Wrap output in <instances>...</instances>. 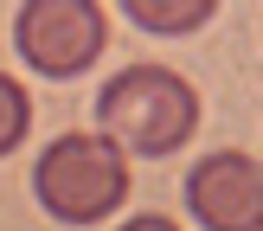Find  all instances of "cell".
I'll use <instances>...</instances> for the list:
<instances>
[{"instance_id": "obj_1", "label": "cell", "mask_w": 263, "mask_h": 231, "mask_svg": "<svg viewBox=\"0 0 263 231\" xmlns=\"http://www.w3.org/2000/svg\"><path fill=\"white\" fill-rule=\"evenodd\" d=\"M97 122L122 154H174L199 128V90L167 64H122L97 97Z\"/></svg>"}, {"instance_id": "obj_2", "label": "cell", "mask_w": 263, "mask_h": 231, "mask_svg": "<svg viewBox=\"0 0 263 231\" xmlns=\"http://www.w3.org/2000/svg\"><path fill=\"white\" fill-rule=\"evenodd\" d=\"M32 192L64 225H97V218L122 212V199H128V154L97 128H71L39 154Z\"/></svg>"}, {"instance_id": "obj_3", "label": "cell", "mask_w": 263, "mask_h": 231, "mask_svg": "<svg viewBox=\"0 0 263 231\" xmlns=\"http://www.w3.org/2000/svg\"><path fill=\"white\" fill-rule=\"evenodd\" d=\"M13 45L39 77H77L103 58L109 20L97 0H26L13 13Z\"/></svg>"}, {"instance_id": "obj_4", "label": "cell", "mask_w": 263, "mask_h": 231, "mask_svg": "<svg viewBox=\"0 0 263 231\" xmlns=\"http://www.w3.org/2000/svg\"><path fill=\"white\" fill-rule=\"evenodd\" d=\"M186 212L205 231H263V174L257 154L218 148L205 161H193L186 174Z\"/></svg>"}, {"instance_id": "obj_5", "label": "cell", "mask_w": 263, "mask_h": 231, "mask_svg": "<svg viewBox=\"0 0 263 231\" xmlns=\"http://www.w3.org/2000/svg\"><path fill=\"white\" fill-rule=\"evenodd\" d=\"M218 13V0H128V20L141 32H199Z\"/></svg>"}, {"instance_id": "obj_6", "label": "cell", "mask_w": 263, "mask_h": 231, "mask_svg": "<svg viewBox=\"0 0 263 231\" xmlns=\"http://www.w3.org/2000/svg\"><path fill=\"white\" fill-rule=\"evenodd\" d=\"M26 128H32V97H26L20 77L0 71V161H7V154L26 141Z\"/></svg>"}, {"instance_id": "obj_7", "label": "cell", "mask_w": 263, "mask_h": 231, "mask_svg": "<svg viewBox=\"0 0 263 231\" xmlns=\"http://www.w3.org/2000/svg\"><path fill=\"white\" fill-rule=\"evenodd\" d=\"M122 231H180L167 212H141V218H122Z\"/></svg>"}]
</instances>
